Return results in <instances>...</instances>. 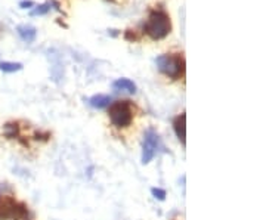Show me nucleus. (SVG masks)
I'll list each match as a JSON object with an SVG mask.
<instances>
[{"instance_id":"f257e3e1","label":"nucleus","mask_w":266,"mask_h":220,"mask_svg":"<svg viewBox=\"0 0 266 220\" xmlns=\"http://www.w3.org/2000/svg\"><path fill=\"white\" fill-rule=\"evenodd\" d=\"M172 30L170 18L164 10H152L148 16L146 24L144 26V32L152 40H162L168 36Z\"/></svg>"},{"instance_id":"f03ea898","label":"nucleus","mask_w":266,"mask_h":220,"mask_svg":"<svg viewBox=\"0 0 266 220\" xmlns=\"http://www.w3.org/2000/svg\"><path fill=\"white\" fill-rule=\"evenodd\" d=\"M156 64L160 72L173 80L179 78L185 71V60L182 55H160Z\"/></svg>"},{"instance_id":"7ed1b4c3","label":"nucleus","mask_w":266,"mask_h":220,"mask_svg":"<svg viewBox=\"0 0 266 220\" xmlns=\"http://www.w3.org/2000/svg\"><path fill=\"white\" fill-rule=\"evenodd\" d=\"M110 120L116 127H128L132 124L133 112L129 100H118L110 106Z\"/></svg>"},{"instance_id":"20e7f679","label":"nucleus","mask_w":266,"mask_h":220,"mask_svg":"<svg viewBox=\"0 0 266 220\" xmlns=\"http://www.w3.org/2000/svg\"><path fill=\"white\" fill-rule=\"evenodd\" d=\"M158 134L156 130L150 128L145 132L144 142H142V164H148L158 150Z\"/></svg>"},{"instance_id":"39448f33","label":"nucleus","mask_w":266,"mask_h":220,"mask_svg":"<svg viewBox=\"0 0 266 220\" xmlns=\"http://www.w3.org/2000/svg\"><path fill=\"white\" fill-rule=\"evenodd\" d=\"M173 128H174L176 136L179 138V140H180L182 145L185 146V144H186V116H185V114H180V116H178V117L174 118Z\"/></svg>"},{"instance_id":"423d86ee","label":"nucleus","mask_w":266,"mask_h":220,"mask_svg":"<svg viewBox=\"0 0 266 220\" xmlns=\"http://www.w3.org/2000/svg\"><path fill=\"white\" fill-rule=\"evenodd\" d=\"M16 32L20 34V37L26 42V43H33L37 36V30L32 26H20L16 28Z\"/></svg>"},{"instance_id":"0eeeda50","label":"nucleus","mask_w":266,"mask_h":220,"mask_svg":"<svg viewBox=\"0 0 266 220\" xmlns=\"http://www.w3.org/2000/svg\"><path fill=\"white\" fill-rule=\"evenodd\" d=\"M112 88L117 89V90L128 92V94H134L136 92V84L133 83L132 80H129V78H117L112 83Z\"/></svg>"},{"instance_id":"6e6552de","label":"nucleus","mask_w":266,"mask_h":220,"mask_svg":"<svg viewBox=\"0 0 266 220\" xmlns=\"http://www.w3.org/2000/svg\"><path fill=\"white\" fill-rule=\"evenodd\" d=\"M89 104L96 110H104L111 104V98L108 94H95L89 99Z\"/></svg>"},{"instance_id":"1a4fd4ad","label":"nucleus","mask_w":266,"mask_h":220,"mask_svg":"<svg viewBox=\"0 0 266 220\" xmlns=\"http://www.w3.org/2000/svg\"><path fill=\"white\" fill-rule=\"evenodd\" d=\"M3 133L6 138L12 139V138H18L20 134V126L18 123H6L4 127H3Z\"/></svg>"},{"instance_id":"9d476101","label":"nucleus","mask_w":266,"mask_h":220,"mask_svg":"<svg viewBox=\"0 0 266 220\" xmlns=\"http://www.w3.org/2000/svg\"><path fill=\"white\" fill-rule=\"evenodd\" d=\"M0 70L3 72H16L22 70V64L20 62H0Z\"/></svg>"},{"instance_id":"9b49d317","label":"nucleus","mask_w":266,"mask_h":220,"mask_svg":"<svg viewBox=\"0 0 266 220\" xmlns=\"http://www.w3.org/2000/svg\"><path fill=\"white\" fill-rule=\"evenodd\" d=\"M49 10H50V2H46V3H43V4L36 6L33 10L30 12V15H32V16H40V15H46Z\"/></svg>"},{"instance_id":"f8f14e48","label":"nucleus","mask_w":266,"mask_h":220,"mask_svg":"<svg viewBox=\"0 0 266 220\" xmlns=\"http://www.w3.org/2000/svg\"><path fill=\"white\" fill-rule=\"evenodd\" d=\"M151 194L154 195V198H157L158 201H164L166 200V190L160 188H152L151 189Z\"/></svg>"},{"instance_id":"ddd939ff","label":"nucleus","mask_w":266,"mask_h":220,"mask_svg":"<svg viewBox=\"0 0 266 220\" xmlns=\"http://www.w3.org/2000/svg\"><path fill=\"white\" fill-rule=\"evenodd\" d=\"M32 6H34V2H32V0H22V2L20 3V8H21V9H27V8H32Z\"/></svg>"}]
</instances>
